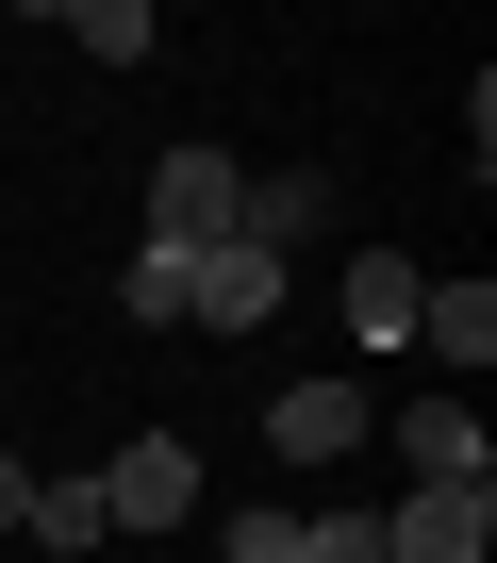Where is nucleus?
Returning a JSON list of instances; mask_svg holds the SVG:
<instances>
[{
    "instance_id": "obj_9",
    "label": "nucleus",
    "mask_w": 497,
    "mask_h": 563,
    "mask_svg": "<svg viewBox=\"0 0 497 563\" xmlns=\"http://www.w3.org/2000/svg\"><path fill=\"white\" fill-rule=\"evenodd\" d=\"M18 530H34L51 563H84V547H117V514H100V464H84V481H34V514H18Z\"/></svg>"
},
{
    "instance_id": "obj_12",
    "label": "nucleus",
    "mask_w": 497,
    "mask_h": 563,
    "mask_svg": "<svg viewBox=\"0 0 497 563\" xmlns=\"http://www.w3.org/2000/svg\"><path fill=\"white\" fill-rule=\"evenodd\" d=\"M216 563H299V514H266V497L216 514Z\"/></svg>"
},
{
    "instance_id": "obj_14",
    "label": "nucleus",
    "mask_w": 497,
    "mask_h": 563,
    "mask_svg": "<svg viewBox=\"0 0 497 563\" xmlns=\"http://www.w3.org/2000/svg\"><path fill=\"white\" fill-rule=\"evenodd\" d=\"M18 514H34V464H18V448H0V530H18Z\"/></svg>"
},
{
    "instance_id": "obj_10",
    "label": "nucleus",
    "mask_w": 497,
    "mask_h": 563,
    "mask_svg": "<svg viewBox=\"0 0 497 563\" xmlns=\"http://www.w3.org/2000/svg\"><path fill=\"white\" fill-rule=\"evenodd\" d=\"M67 51H84V67H150L166 34H150V0H84V18H67Z\"/></svg>"
},
{
    "instance_id": "obj_11",
    "label": "nucleus",
    "mask_w": 497,
    "mask_h": 563,
    "mask_svg": "<svg viewBox=\"0 0 497 563\" xmlns=\"http://www.w3.org/2000/svg\"><path fill=\"white\" fill-rule=\"evenodd\" d=\"M117 316H133V332H183V249H133V282H117Z\"/></svg>"
},
{
    "instance_id": "obj_6",
    "label": "nucleus",
    "mask_w": 497,
    "mask_h": 563,
    "mask_svg": "<svg viewBox=\"0 0 497 563\" xmlns=\"http://www.w3.org/2000/svg\"><path fill=\"white\" fill-rule=\"evenodd\" d=\"M266 448H283V464H349V448H365V398H349V382H283V398H266Z\"/></svg>"
},
{
    "instance_id": "obj_7",
    "label": "nucleus",
    "mask_w": 497,
    "mask_h": 563,
    "mask_svg": "<svg viewBox=\"0 0 497 563\" xmlns=\"http://www.w3.org/2000/svg\"><path fill=\"white\" fill-rule=\"evenodd\" d=\"M398 464H415V481H497V431H481L464 398H415V415H398Z\"/></svg>"
},
{
    "instance_id": "obj_8",
    "label": "nucleus",
    "mask_w": 497,
    "mask_h": 563,
    "mask_svg": "<svg viewBox=\"0 0 497 563\" xmlns=\"http://www.w3.org/2000/svg\"><path fill=\"white\" fill-rule=\"evenodd\" d=\"M349 332L365 349H415V265L398 249H349Z\"/></svg>"
},
{
    "instance_id": "obj_5",
    "label": "nucleus",
    "mask_w": 497,
    "mask_h": 563,
    "mask_svg": "<svg viewBox=\"0 0 497 563\" xmlns=\"http://www.w3.org/2000/svg\"><path fill=\"white\" fill-rule=\"evenodd\" d=\"M316 232H332V166H283V183L232 199V249H266V265H299Z\"/></svg>"
},
{
    "instance_id": "obj_13",
    "label": "nucleus",
    "mask_w": 497,
    "mask_h": 563,
    "mask_svg": "<svg viewBox=\"0 0 497 563\" xmlns=\"http://www.w3.org/2000/svg\"><path fill=\"white\" fill-rule=\"evenodd\" d=\"M299 563H382V514H349V497H332V514H299Z\"/></svg>"
},
{
    "instance_id": "obj_3",
    "label": "nucleus",
    "mask_w": 497,
    "mask_h": 563,
    "mask_svg": "<svg viewBox=\"0 0 497 563\" xmlns=\"http://www.w3.org/2000/svg\"><path fill=\"white\" fill-rule=\"evenodd\" d=\"M266 316H283V265L266 249H199L183 265V332H266Z\"/></svg>"
},
{
    "instance_id": "obj_4",
    "label": "nucleus",
    "mask_w": 497,
    "mask_h": 563,
    "mask_svg": "<svg viewBox=\"0 0 497 563\" xmlns=\"http://www.w3.org/2000/svg\"><path fill=\"white\" fill-rule=\"evenodd\" d=\"M415 349L448 365V398L497 365V282H415Z\"/></svg>"
},
{
    "instance_id": "obj_2",
    "label": "nucleus",
    "mask_w": 497,
    "mask_h": 563,
    "mask_svg": "<svg viewBox=\"0 0 497 563\" xmlns=\"http://www.w3.org/2000/svg\"><path fill=\"white\" fill-rule=\"evenodd\" d=\"M100 514H117V530H183V514H199V448H183V431H133V448L100 464Z\"/></svg>"
},
{
    "instance_id": "obj_1",
    "label": "nucleus",
    "mask_w": 497,
    "mask_h": 563,
    "mask_svg": "<svg viewBox=\"0 0 497 563\" xmlns=\"http://www.w3.org/2000/svg\"><path fill=\"white\" fill-rule=\"evenodd\" d=\"M232 199H248V166H232V150H166V166H150V249H183V265H199V249H232Z\"/></svg>"
}]
</instances>
